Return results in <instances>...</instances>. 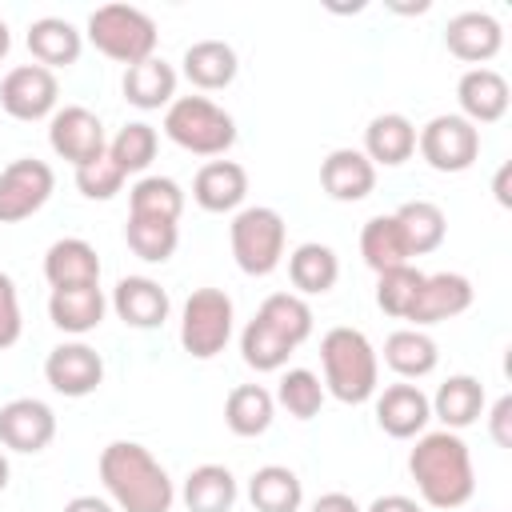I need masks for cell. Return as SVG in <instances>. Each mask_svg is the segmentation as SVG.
Wrapping results in <instances>:
<instances>
[{
    "instance_id": "48",
    "label": "cell",
    "mask_w": 512,
    "mask_h": 512,
    "mask_svg": "<svg viewBox=\"0 0 512 512\" xmlns=\"http://www.w3.org/2000/svg\"><path fill=\"white\" fill-rule=\"evenodd\" d=\"M508 172H512V168H508V164H504V168H500V172H496V184H492V188H496V200H500V204H504V208H508V204H512V196H508Z\"/></svg>"
},
{
    "instance_id": "29",
    "label": "cell",
    "mask_w": 512,
    "mask_h": 512,
    "mask_svg": "<svg viewBox=\"0 0 512 512\" xmlns=\"http://www.w3.org/2000/svg\"><path fill=\"white\" fill-rule=\"evenodd\" d=\"M336 276H340V260H336V252L328 244L308 240V244H296L292 248V256H288V280H292L296 296L300 292L304 296H324L336 284Z\"/></svg>"
},
{
    "instance_id": "49",
    "label": "cell",
    "mask_w": 512,
    "mask_h": 512,
    "mask_svg": "<svg viewBox=\"0 0 512 512\" xmlns=\"http://www.w3.org/2000/svg\"><path fill=\"white\" fill-rule=\"evenodd\" d=\"M8 48H12V32H8V24L0 20V60L8 56Z\"/></svg>"
},
{
    "instance_id": "2",
    "label": "cell",
    "mask_w": 512,
    "mask_h": 512,
    "mask_svg": "<svg viewBox=\"0 0 512 512\" xmlns=\"http://www.w3.org/2000/svg\"><path fill=\"white\" fill-rule=\"evenodd\" d=\"M100 480L104 492L120 512H172L176 488L164 464L136 440H112L100 452Z\"/></svg>"
},
{
    "instance_id": "40",
    "label": "cell",
    "mask_w": 512,
    "mask_h": 512,
    "mask_svg": "<svg viewBox=\"0 0 512 512\" xmlns=\"http://www.w3.org/2000/svg\"><path fill=\"white\" fill-rule=\"evenodd\" d=\"M420 284H424V272L412 268V264L376 272V304H380V312H388V316H396V320H408Z\"/></svg>"
},
{
    "instance_id": "23",
    "label": "cell",
    "mask_w": 512,
    "mask_h": 512,
    "mask_svg": "<svg viewBox=\"0 0 512 512\" xmlns=\"http://www.w3.org/2000/svg\"><path fill=\"white\" fill-rule=\"evenodd\" d=\"M372 164L396 168L416 152V124L404 112H380L368 120L364 128V148H360Z\"/></svg>"
},
{
    "instance_id": "21",
    "label": "cell",
    "mask_w": 512,
    "mask_h": 512,
    "mask_svg": "<svg viewBox=\"0 0 512 512\" xmlns=\"http://www.w3.org/2000/svg\"><path fill=\"white\" fill-rule=\"evenodd\" d=\"M248 196V172L236 160H208L192 180V200L204 212H232Z\"/></svg>"
},
{
    "instance_id": "31",
    "label": "cell",
    "mask_w": 512,
    "mask_h": 512,
    "mask_svg": "<svg viewBox=\"0 0 512 512\" xmlns=\"http://www.w3.org/2000/svg\"><path fill=\"white\" fill-rule=\"evenodd\" d=\"M440 352H436V340L424 332V328H396L388 340H384V364L404 376V380H420L436 368Z\"/></svg>"
},
{
    "instance_id": "42",
    "label": "cell",
    "mask_w": 512,
    "mask_h": 512,
    "mask_svg": "<svg viewBox=\"0 0 512 512\" xmlns=\"http://www.w3.org/2000/svg\"><path fill=\"white\" fill-rule=\"evenodd\" d=\"M76 188L88 196V200H112L120 188H124V168L104 152L88 164L76 168Z\"/></svg>"
},
{
    "instance_id": "8",
    "label": "cell",
    "mask_w": 512,
    "mask_h": 512,
    "mask_svg": "<svg viewBox=\"0 0 512 512\" xmlns=\"http://www.w3.org/2000/svg\"><path fill=\"white\" fill-rule=\"evenodd\" d=\"M416 148L436 172H464L480 156V128L460 112H440L416 132Z\"/></svg>"
},
{
    "instance_id": "14",
    "label": "cell",
    "mask_w": 512,
    "mask_h": 512,
    "mask_svg": "<svg viewBox=\"0 0 512 512\" xmlns=\"http://www.w3.org/2000/svg\"><path fill=\"white\" fill-rule=\"evenodd\" d=\"M444 44H448V52H452L456 60L476 64V68H488V60H492V56L500 52V44H504V28H500V20H496L492 12L468 8V12H456V16L444 24Z\"/></svg>"
},
{
    "instance_id": "1",
    "label": "cell",
    "mask_w": 512,
    "mask_h": 512,
    "mask_svg": "<svg viewBox=\"0 0 512 512\" xmlns=\"http://www.w3.org/2000/svg\"><path fill=\"white\" fill-rule=\"evenodd\" d=\"M408 472L432 508H464L476 492V472H472V452L460 440V432H420L416 448L408 452Z\"/></svg>"
},
{
    "instance_id": "46",
    "label": "cell",
    "mask_w": 512,
    "mask_h": 512,
    "mask_svg": "<svg viewBox=\"0 0 512 512\" xmlns=\"http://www.w3.org/2000/svg\"><path fill=\"white\" fill-rule=\"evenodd\" d=\"M364 512H424L412 496H404V492H388V496H376Z\"/></svg>"
},
{
    "instance_id": "5",
    "label": "cell",
    "mask_w": 512,
    "mask_h": 512,
    "mask_svg": "<svg viewBox=\"0 0 512 512\" xmlns=\"http://www.w3.org/2000/svg\"><path fill=\"white\" fill-rule=\"evenodd\" d=\"M88 40L108 60H120L132 68L156 56V20L132 4H100L88 16Z\"/></svg>"
},
{
    "instance_id": "30",
    "label": "cell",
    "mask_w": 512,
    "mask_h": 512,
    "mask_svg": "<svg viewBox=\"0 0 512 512\" xmlns=\"http://www.w3.org/2000/svg\"><path fill=\"white\" fill-rule=\"evenodd\" d=\"M248 500L256 512H300L304 504V484L292 468L284 464H264L248 480Z\"/></svg>"
},
{
    "instance_id": "16",
    "label": "cell",
    "mask_w": 512,
    "mask_h": 512,
    "mask_svg": "<svg viewBox=\"0 0 512 512\" xmlns=\"http://www.w3.org/2000/svg\"><path fill=\"white\" fill-rule=\"evenodd\" d=\"M432 420V404L420 392V384H388L376 396V424L392 436V440H412L428 428Z\"/></svg>"
},
{
    "instance_id": "35",
    "label": "cell",
    "mask_w": 512,
    "mask_h": 512,
    "mask_svg": "<svg viewBox=\"0 0 512 512\" xmlns=\"http://www.w3.org/2000/svg\"><path fill=\"white\" fill-rule=\"evenodd\" d=\"M256 320L268 324L280 340H288L292 348H300L308 336H312V308L304 304V296L296 292H272L260 308H256Z\"/></svg>"
},
{
    "instance_id": "3",
    "label": "cell",
    "mask_w": 512,
    "mask_h": 512,
    "mask_svg": "<svg viewBox=\"0 0 512 512\" xmlns=\"http://www.w3.org/2000/svg\"><path fill=\"white\" fill-rule=\"evenodd\" d=\"M320 364H324V392H332L344 404H364L380 388V360L360 328L348 324L328 328L320 340Z\"/></svg>"
},
{
    "instance_id": "7",
    "label": "cell",
    "mask_w": 512,
    "mask_h": 512,
    "mask_svg": "<svg viewBox=\"0 0 512 512\" xmlns=\"http://www.w3.org/2000/svg\"><path fill=\"white\" fill-rule=\"evenodd\" d=\"M232 296L224 288H196L180 312V344L196 360H212L232 340Z\"/></svg>"
},
{
    "instance_id": "44",
    "label": "cell",
    "mask_w": 512,
    "mask_h": 512,
    "mask_svg": "<svg viewBox=\"0 0 512 512\" xmlns=\"http://www.w3.org/2000/svg\"><path fill=\"white\" fill-rule=\"evenodd\" d=\"M488 432L500 448H512V396H500L488 412Z\"/></svg>"
},
{
    "instance_id": "13",
    "label": "cell",
    "mask_w": 512,
    "mask_h": 512,
    "mask_svg": "<svg viewBox=\"0 0 512 512\" xmlns=\"http://www.w3.org/2000/svg\"><path fill=\"white\" fill-rule=\"evenodd\" d=\"M56 436V412L36 396H16L0 408V444L12 452H44Z\"/></svg>"
},
{
    "instance_id": "37",
    "label": "cell",
    "mask_w": 512,
    "mask_h": 512,
    "mask_svg": "<svg viewBox=\"0 0 512 512\" xmlns=\"http://www.w3.org/2000/svg\"><path fill=\"white\" fill-rule=\"evenodd\" d=\"M124 240H128V248H132L144 264H164V260H172V252H176V244H180V228H176L172 220L128 216Z\"/></svg>"
},
{
    "instance_id": "20",
    "label": "cell",
    "mask_w": 512,
    "mask_h": 512,
    "mask_svg": "<svg viewBox=\"0 0 512 512\" xmlns=\"http://www.w3.org/2000/svg\"><path fill=\"white\" fill-rule=\"evenodd\" d=\"M108 312V300L100 292V284H72V288H52L48 296V316L60 332H72V336H84L92 328H100Z\"/></svg>"
},
{
    "instance_id": "45",
    "label": "cell",
    "mask_w": 512,
    "mask_h": 512,
    "mask_svg": "<svg viewBox=\"0 0 512 512\" xmlns=\"http://www.w3.org/2000/svg\"><path fill=\"white\" fill-rule=\"evenodd\" d=\"M308 512H364L348 492H324V496H316L312 500V508Z\"/></svg>"
},
{
    "instance_id": "47",
    "label": "cell",
    "mask_w": 512,
    "mask_h": 512,
    "mask_svg": "<svg viewBox=\"0 0 512 512\" xmlns=\"http://www.w3.org/2000/svg\"><path fill=\"white\" fill-rule=\"evenodd\" d=\"M60 512H116V508H112L104 496H72Z\"/></svg>"
},
{
    "instance_id": "25",
    "label": "cell",
    "mask_w": 512,
    "mask_h": 512,
    "mask_svg": "<svg viewBox=\"0 0 512 512\" xmlns=\"http://www.w3.org/2000/svg\"><path fill=\"white\" fill-rule=\"evenodd\" d=\"M428 404H432V416L448 432H460V428H468L484 416V384L468 372H456L436 388V396Z\"/></svg>"
},
{
    "instance_id": "43",
    "label": "cell",
    "mask_w": 512,
    "mask_h": 512,
    "mask_svg": "<svg viewBox=\"0 0 512 512\" xmlns=\"http://www.w3.org/2000/svg\"><path fill=\"white\" fill-rule=\"evenodd\" d=\"M24 332V320H20V296H16V284L8 272H0V352L12 348Z\"/></svg>"
},
{
    "instance_id": "17",
    "label": "cell",
    "mask_w": 512,
    "mask_h": 512,
    "mask_svg": "<svg viewBox=\"0 0 512 512\" xmlns=\"http://www.w3.org/2000/svg\"><path fill=\"white\" fill-rule=\"evenodd\" d=\"M320 188L340 204H356L376 188V164L360 148H332L320 164Z\"/></svg>"
},
{
    "instance_id": "11",
    "label": "cell",
    "mask_w": 512,
    "mask_h": 512,
    "mask_svg": "<svg viewBox=\"0 0 512 512\" xmlns=\"http://www.w3.org/2000/svg\"><path fill=\"white\" fill-rule=\"evenodd\" d=\"M56 100H60L56 72H48L40 64H16L0 80V108L12 120H44L56 112Z\"/></svg>"
},
{
    "instance_id": "19",
    "label": "cell",
    "mask_w": 512,
    "mask_h": 512,
    "mask_svg": "<svg viewBox=\"0 0 512 512\" xmlns=\"http://www.w3.org/2000/svg\"><path fill=\"white\" fill-rule=\"evenodd\" d=\"M456 100H460V116L480 124H496L508 112V80L496 68H468L456 84Z\"/></svg>"
},
{
    "instance_id": "50",
    "label": "cell",
    "mask_w": 512,
    "mask_h": 512,
    "mask_svg": "<svg viewBox=\"0 0 512 512\" xmlns=\"http://www.w3.org/2000/svg\"><path fill=\"white\" fill-rule=\"evenodd\" d=\"M8 476H12V468H8V456L0 452V492L8 488Z\"/></svg>"
},
{
    "instance_id": "24",
    "label": "cell",
    "mask_w": 512,
    "mask_h": 512,
    "mask_svg": "<svg viewBox=\"0 0 512 512\" xmlns=\"http://www.w3.org/2000/svg\"><path fill=\"white\" fill-rule=\"evenodd\" d=\"M44 280L52 288H72V284H100V256L88 240L64 236L44 252Z\"/></svg>"
},
{
    "instance_id": "38",
    "label": "cell",
    "mask_w": 512,
    "mask_h": 512,
    "mask_svg": "<svg viewBox=\"0 0 512 512\" xmlns=\"http://www.w3.org/2000/svg\"><path fill=\"white\" fill-rule=\"evenodd\" d=\"M240 352H244V364L256 368V372H280L288 364V356L296 352L288 340H280L268 324H260L256 316L244 324L240 332Z\"/></svg>"
},
{
    "instance_id": "26",
    "label": "cell",
    "mask_w": 512,
    "mask_h": 512,
    "mask_svg": "<svg viewBox=\"0 0 512 512\" xmlns=\"http://www.w3.org/2000/svg\"><path fill=\"white\" fill-rule=\"evenodd\" d=\"M184 76L192 80V88L200 92H216V88H228L240 72V60H236V48L224 44V40H196L184 48Z\"/></svg>"
},
{
    "instance_id": "4",
    "label": "cell",
    "mask_w": 512,
    "mask_h": 512,
    "mask_svg": "<svg viewBox=\"0 0 512 512\" xmlns=\"http://www.w3.org/2000/svg\"><path fill=\"white\" fill-rule=\"evenodd\" d=\"M164 136L196 156H224L236 144V120L208 96H176L164 112Z\"/></svg>"
},
{
    "instance_id": "6",
    "label": "cell",
    "mask_w": 512,
    "mask_h": 512,
    "mask_svg": "<svg viewBox=\"0 0 512 512\" xmlns=\"http://www.w3.org/2000/svg\"><path fill=\"white\" fill-rule=\"evenodd\" d=\"M284 216L268 204L240 208L228 224V244L244 276H268L284 260Z\"/></svg>"
},
{
    "instance_id": "41",
    "label": "cell",
    "mask_w": 512,
    "mask_h": 512,
    "mask_svg": "<svg viewBox=\"0 0 512 512\" xmlns=\"http://www.w3.org/2000/svg\"><path fill=\"white\" fill-rule=\"evenodd\" d=\"M156 128L152 124H144V120H132V124H124L112 140H108V156L124 168V176L128 172H144L152 160H156Z\"/></svg>"
},
{
    "instance_id": "33",
    "label": "cell",
    "mask_w": 512,
    "mask_h": 512,
    "mask_svg": "<svg viewBox=\"0 0 512 512\" xmlns=\"http://www.w3.org/2000/svg\"><path fill=\"white\" fill-rule=\"evenodd\" d=\"M276 416V400L264 384H236L224 400V424L236 432V436H260L268 432Z\"/></svg>"
},
{
    "instance_id": "10",
    "label": "cell",
    "mask_w": 512,
    "mask_h": 512,
    "mask_svg": "<svg viewBox=\"0 0 512 512\" xmlns=\"http://www.w3.org/2000/svg\"><path fill=\"white\" fill-rule=\"evenodd\" d=\"M48 144L72 168H80V164H88V160H96V156L108 152L104 124L84 104H64V108L52 112V120H48Z\"/></svg>"
},
{
    "instance_id": "18",
    "label": "cell",
    "mask_w": 512,
    "mask_h": 512,
    "mask_svg": "<svg viewBox=\"0 0 512 512\" xmlns=\"http://www.w3.org/2000/svg\"><path fill=\"white\" fill-rule=\"evenodd\" d=\"M112 308H116V316H120L128 328L148 332V328H160V324L168 320L172 300H168V292H164L152 276H124V280L112 288Z\"/></svg>"
},
{
    "instance_id": "39",
    "label": "cell",
    "mask_w": 512,
    "mask_h": 512,
    "mask_svg": "<svg viewBox=\"0 0 512 512\" xmlns=\"http://www.w3.org/2000/svg\"><path fill=\"white\" fill-rule=\"evenodd\" d=\"M272 400H276L288 416H296V420H312V416L320 412V404H324V384H320V376L308 372V368H288V372L280 376Z\"/></svg>"
},
{
    "instance_id": "32",
    "label": "cell",
    "mask_w": 512,
    "mask_h": 512,
    "mask_svg": "<svg viewBox=\"0 0 512 512\" xmlns=\"http://www.w3.org/2000/svg\"><path fill=\"white\" fill-rule=\"evenodd\" d=\"M184 508L188 512H232L236 504V476L224 464H200L184 476Z\"/></svg>"
},
{
    "instance_id": "28",
    "label": "cell",
    "mask_w": 512,
    "mask_h": 512,
    "mask_svg": "<svg viewBox=\"0 0 512 512\" xmlns=\"http://www.w3.org/2000/svg\"><path fill=\"white\" fill-rule=\"evenodd\" d=\"M360 256H364V264L372 272H388V268H400V264L412 260L404 228H400V220L392 212L364 220V228H360Z\"/></svg>"
},
{
    "instance_id": "36",
    "label": "cell",
    "mask_w": 512,
    "mask_h": 512,
    "mask_svg": "<svg viewBox=\"0 0 512 512\" xmlns=\"http://www.w3.org/2000/svg\"><path fill=\"white\" fill-rule=\"evenodd\" d=\"M184 192L172 176H140L128 188V216H152V220H180Z\"/></svg>"
},
{
    "instance_id": "34",
    "label": "cell",
    "mask_w": 512,
    "mask_h": 512,
    "mask_svg": "<svg viewBox=\"0 0 512 512\" xmlns=\"http://www.w3.org/2000/svg\"><path fill=\"white\" fill-rule=\"evenodd\" d=\"M404 228V240L412 248V256H424V252H436L448 236V216L436 200H408L392 212Z\"/></svg>"
},
{
    "instance_id": "22",
    "label": "cell",
    "mask_w": 512,
    "mask_h": 512,
    "mask_svg": "<svg viewBox=\"0 0 512 512\" xmlns=\"http://www.w3.org/2000/svg\"><path fill=\"white\" fill-rule=\"evenodd\" d=\"M80 48H84V36L64 16H40V20L28 24V52L48 72L76 64L80 60Z\"/></svg>"
},
{
    "instance_id": "9",
    "label": "cell",
    "mask_w": 512,
    "mask_h": 512,
    "mask_svg": "<svg viewBox=\"0 0 512 512\" xmlns=\"http://www.w3.org/2000/svg\"><path fill=\"white\" fill-rule=\"evenodd\" d=\"M56 188V172L36 160V156H20L0 172V224H20L28 216H36L48 196Z\"/></svg>"
},
{
    "instance_id": "12",
    "label": "cell",
    "mask_w": 512,
    "mask_h": 512,
    "mask_svg": "<svg viewBox=\"0 0 512 512\" xmlns=\"http://www.w3.org/2000/svg\"><path fill=\"white\" fill-rule=\"evenodd\" d=\"M44 380L52 384V392L60 396H88L100 388L104 380V360L96 348H88L84 340H68V344H56L44 360Z\"/></svg>"
},
{
    "instance_id": "27",
    "label": "cell",
    "mask_w": 512,
    "mask_h": 512,
    "mask_svg": "<svg viewBox=\"0 0 512 512\" xmlns=\"http://www.w3.org/2000/svg\"><path fill=\"white\" fill-rule=\"evenodd\" d=\"M120 88H124V100L132 108H144V112L164 108L176 96V68L168 60H160V56H148V60L124 68V84Z\"/></svg>"
},
{
    "instance_id": "15",
    "label": "cell",
    "mask_w": 512,
    "mask_h": 512,
    "mask_svg": "<svg viewBox=\"0 0 512 512\" xmlns=\"http://www.w3.org/2000/svg\"><path fill=\"white\" fill-rule=\"evenodd\" d=\"M468 308H472V284H468V276H460V272H432V276H424L408 320H412V328H428V324L452 320V316H460Z\"/></svg>"
}]
</instances>
